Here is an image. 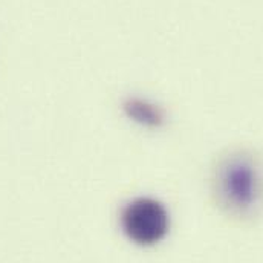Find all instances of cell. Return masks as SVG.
<instances>
[{
	"label": "cell",
	"mask_w": 263,
	"mask_h": 263,
	"mask_svg": "<svg viewBox=\"0 0 263 263\" xmlns=\"http://www.w3.org/2000/svg\"><path fill=\"white\" fill-rule=\"evenodd\" d=\"M214 195L231 216L253 217L263 206V161L248 150L222 158L214 170Z\"/></svg>",
	"instance_id": "1"
},
{
	"label": "cell",
	"mask_w": 263,
	"mask_h": 263,
	"mask_svg": "<svg viewBox=\"0 0 263 263\" xmlns=\"http://www.w3.org/2000/svg\"><path fill=\"white\" fill-rule=\"evenodd\" d=\"M132 112L135 114V117L138 118V120H142L144 118V109H142V106H133L132 107ZM152 117H156V118H159L158 117V114L152 109V107H147V114H145V121H150L148 118H152Z\"/></svg>",
	"instance_id": "3"
},
{
	"label": "cell",
	"mask_w": 263,
	"mask_h": 263,
	"mask_svg": "<svg viewBox=\"0 0 263 263\" xmlns=\"http://www.w3.org/2000/svg\"><path fill=\"white\" fill-rule=\"evenodd\" d=\"M121 225L132 242L150 247L161 242L170 227L168 213L155 199L139 197L132 200L121 214Z\"/></svg>",
	"instance_id": "2"
}]
</instances>
